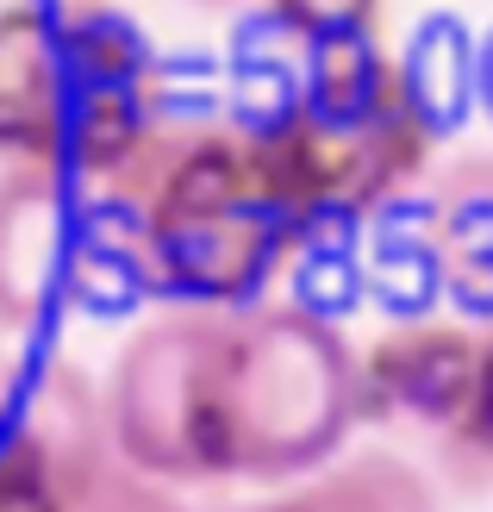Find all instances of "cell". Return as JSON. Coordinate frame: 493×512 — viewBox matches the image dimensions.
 Wrapping results in <instances>:
<instances>
[{"label":"cell","mask_w":493,"mask_h":512,"mask_svg":"<svg viewBox=\"0 0 493 512\" xmlns=\"http://www.w3.org/2000/svg\"><path fill=\"white\" fill-rule=\"evenodd\" d=\"M94 250L125 275V294L238 313L256 306L300 225L263 169L256 132L238 119L169 113L107 188H94Z\"/></svg>","instance_id":"cell-1"},{"label":"cell","mask_w":493,"mask_h":512,"mask_svg":"<svg viewBox=\"0 0 493 512\" xmlns=\"http://www.w3.org/2000/svg\"><path fill=\"white\" fill-rule=\"evenodd\" d=\"M169 119L144 25L113 0H0V169L107 188Z\"/></svg>","instance_id":"cell-2"},{"label":"cell","mask_w":493,"mask_h":512,"mask_svg":"<svg viewBox=\"0 0 493 512\" xmlns=\"http://www.w3.org/2000/svg\"><path fill=\"white\" fill-rule=\"evenodd\" d=\"M300 244L400 207L431 175L437 125L375 38L306 44L275 107L244 113Z\"/></svg>","instance_id":"cell-3"},{"label":"cell","mask_w":493,"mask_h":512,"mask_svg":"<svg viewBox=\"0 0 493 512\" xmlns=\"http://www.w3.org/2000/svg\"><path fill=\"white\" fill-rule=\"evenodd\" d=\"M356 425V350L331 313L306 300H256L219 313L206 375L213 481L288 488L337 463Z\"/></svg>","instance_id":"cell-4"},{"label":"cell","mask_w":493,"mask_h":512,"mask_svg":"<svg viewBox=\"0 0 493 512\" xmlns=\"http://www.w3.org/2000/svg\"><path fill=\"white\" fill-rule=\"evenodd\" d=\"M213 306H169L119 344L100 406L113 456L163 488H206V375H213Z\"/></svg>","instance_id":"cell-5"},{"label":"cell","mask_w":493,"mask_h":512,"mask_svg":"<svg viewBox=\"0 0 493 512\" xmlns=\"http://www.w3.org/2000/svg\"><path fill=\"white\" fill-rule=\"evenodd\" d=\"M119 469L100 388L69 356L0 363V512H88Z\"/></svg>","instance_id":"cell-6"},{"label":"cell","mask_w":493,"mask_h":512,"mask_svg":"<svg viewBox=\"0 0 493 512\" xmlns=\"http://www.w3.org/2000/svg\"><path fill=\"white\" fill-rule=\"evenodd\" d=\"M475 350L481 331L456 319H406L387 325L369 350H356L362 425L419 438L456 488H462V425H469V394H475Z\"/></svg>","instance_id":"cell-7"},{"label":"cell","mask_w":493,"mask_h":512,"mask_svg":"<svg viewBox=\"0 0 493 512\" xmlns=\"http://www.w3.org/2000/svg\"><path fill=\"white\" fill-rule=\"evenodd\" d=\"M75 281L69 182L44 169H0V325L32 331Z\"/></svg>","instance_id":"cell-8"},{"label":"cell","mask_w":493,"mask_h":512,"mask_svg":"<svg viewBox=\"0 0 493 512\" xmlns=\"http://www.w3.org/2000/svg\"><path fill=\"white\" fill-rule=\"evenodd\" d=\"M419 256L431 288H444L462 313L493 319V150H462L431 175L419 207Z\"/></svg>","instance_id":"cell-9"},{"label":"cell","mask_w":493,"mask_h":512,"mask_svg":"<svg viewBox=\"0 0 493 512\" xmlns=\"http://www.w3.org/2000/svg\"><path fill=\"white\" fill-rule=\"evenodd\" d=\"M250 512H444V494L400 450H356L275 488Z\"/></svg>","instance_id":"cell-10"},{"label":"cell","mask_w":493,"mask_h":512,"mask_svg":"<svg viewBox=\"0 0 493 512\" xmlns=\"http://www.w3.org/2000/svg\"><path fill=\"white\" fill-rule=\"evenodd\" d=\"M387 0H263L275 32L306 44H337V38H375Z\"/></svg>","instance_id":"cell-11"},{"label":"cell","mask_w":493,"mask_h":512,"mask_svg":"<svg viewBox=\"0 0 493 512\" xmlns=\"http://www.w3.org/2000/svg\"><path fill=\"white\" fill-rule=\"evenodd\" d=\"M462 488H493V325L475 350V394L462 425Z\"/></svg>","instance_id":"cell-12"},{"label":"cell","mask_w":493,"mask_h":512,"mask_svg":"<svg viewBox=\"0 0 493 512\" xmlns=\"http://www.w3.org/2000/svg\"><path fill=\"white\" fill-rule=\"evenodd\" d=\"M88 512H194L188 500H181L175 488H163V481H150V475H132V469H113L107 481H100V494Z\"/></svg>","instance_id":"cell-13"},{"label":"cell","mask_w":493,"mask_h":512,"mask_svg":"<svg viewBox=\"0 0 493 512\" xmlns=\"http://www.w3.org/2000/svg\"><path fill=\"white\" fill-rule=\"evenodd\" d=\"M475 94H481V107H487V119H493V32H487V44H481V57H475Z\"/></svg>","instance_id":"cell-14"},{"label":"cell","mask_w":493,"mask_h":512,"mask_svg":"<svg viewBox=\"0 0 493 512\" xmlns=\"http://www.w3.org/2000/svg\"><path fill=\"white\" fill-rule=\"evenodd\" d=\"M188 7H200V13H238L244 0H188Z\"/></svg>","instance_id":"cell-15"}]
</instances>
